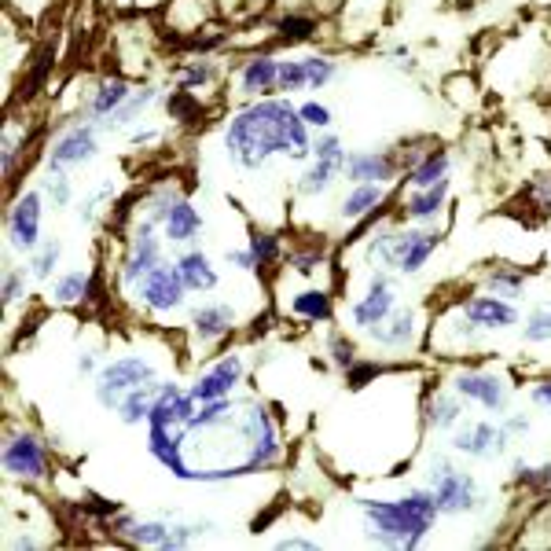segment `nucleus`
I'll list each match as a JSON object with an SVG mask.
<instances>
[{"instance_id": "nucleus-1", "label": "nucleus", "mask_w": 551, "mask_h": 551, "mask_svg": "<svg viewBox=\"0 0 551 551\" xmlns=\"http://www.w3.org/2000/svg\"><path fill=\"white\" fill-rule=\"evenodd\" d=\"M298 114L291 100H258L239 111L225 133V151L239 169H261L272 155H291V118Z\"/></svg>"}, {"instance_id": "nucleus-2", "label": "nucleus", "mask_w": 551, "mask_h": 551, "mask_svg": "<svg viewBox=\"0 0 551 551\" xmlns=\"http://www.w3.org/2000/svg\"><path fill=\"white\" fill-rule=\"evenodd\" d=\"M357 504L364 511V522L372 529L375 544L401 551H416L441 515L430 485L427 489H412L397 500H357Z\"/></svg>"}, {"instance_id": "nucleus-3", "label": "nucleus", "mask_w": 551, "mask_h": 551, "mask_svg": "<svg viewBox=\"0 0 551 551\" xmlns=\"http://www.w3.org/2000/svg\"><path fill=\"white\" fill-rule=\"evenodd\" d=\"M438 232H423V228H405V232H394V228H379L372 239H368V258L383 269H394L401 276H416L427 258L438 250Z\"/></svg>"}, {"instance_id": "nucleus-4", "label": "nucleus", "mask_w": 551, "mask_h": 551, "mask_svg": "<svg viewBox=\"0 0 551 551\" xmlns=\"http://www.w3.org/2000/svg\"><path fill=\"white\" fill-rule=\"evenodd\" d=\"M430 489H434L441 515H463V511H482L485 507V493L478 489V482L445 456L430 460Z\"/></svg>"}, {"instance_id": "nucleus-5", "label": "nucleus", "mask_w": 551, "mask_h": 551, "mask_svg": "<svg viewBox=\"0 0 551 551\" xmlns=\"http://www.w3.org/2000/svg\"><path fill=\"white\" fill-rule=\"evenodd\" d=\"M346 144L338 140L335 133H324L313 140V162L305 166V173L298 177V195L305 199H316V195H324L331 184H335L342 173H346Z\"/></svg>"}, {"instance_id": "nucleus-6", "label": "nucleus", "mask_w": 551, "mask_h": 551, "mask_svg": "<svg viewBox=\"0 0 551 551\" xmlns=\"http://www.w3.org/2000/svg\"><path fill=\"white\" fill-rule=\"evenodd\" d=\"M151 379H155L151 360H144V357H118V360H111L107 368H100V375H96V401H100L103 408L118 412V405H122L125 397L133 394L136 386L151 383Z\"/></svg>"}, {"instance_id": "nucleus-7", "label": "nucleus", "mask_w": 551, "mask_h": 551, "mask_svg": "<svg viewBox=\"0 0 551 551\" xmlns=\"http://www.w3.org/2000/svg\"><path fill=\"white\" fill-rule=\"evenodd\" d=\"M206 522H136L133 533H129V544H140V548H162V551H177L188 548L206 533Z\"/></svg>"}, {"instance_id": "nucleus-8", "label": "nucleus", "mask_w": 551, "mask_h": 551, "mask_svg": "<svg viewBox=\"0 0 551 551\" xmlns=\"http://www.w3.org/2000/svg\"><path fill=\"white\" fill-rule=\"evenodd\" d=\"M184 294H188V287L180 280L177 265H155L140 280V298H144V305L151 313H173V309H180Z\"/></svg>"}, {"instance_id": "nucleus-9", "label": "nucleus", "mask_w": 551, "mask_h": 551, "mask_svg": "<svg viewBox=\"0 0 551 551\" xmlns=\"http://www.w3.org/2000/svg\"><path fill=\"white\" fill-rule=\"evenodd\" d=\"M507 434L504 427H496V423H456V434H452V452H463V456H471V460H496V456H504Z\"/></svg>"}, {"instance_id": "nucleus-10", "label": "nucleus", "mask_w": 551, "mask_h": 551, "mask_svg": "<svg viewBox=\"0 0 551 551\" xmlns=\"http://www.w3.org/2000/svg\"><path fill=\"white\" fill-rule=\"evenodd\" d=\"M452 390H456L463 401H474V405H482L485 412H493V416H504L507 401H511L507 383L493 372H460L456 383H452Z\"/></svg>"}, {"instance_id": "nucleus-11", "label": "nucleus", "mask_w": 551, "mask_h": 551, "mask_svg": "<svg viewBox=\"0 0 551 551\" xmlns=\"http://www.w3.org/2000/svg\"><path fill=\"white\" fill-rule=\"evenodd\" d=\"M4 471L12 474V478H26V482L45 478L48 452L41 445V438H34V434H12V438L4 441Z\"/></svg>"}, {"instance_id": "nucleus-12", "label": "nucleus", "mask_w": 551, "mask_h": 551, "mask_svg": "<svg viewBox=\"0 0 551 551\" xmlns=\"http://www.w3.org/2000/svg\"><path fill=\"white\" fill-rule=\"evenodd\" d=\"M394 309H397L394 283H390V276H386V272H375L372 283H368V294H364L360 302H353L349 316H353V327H360V331H372V327L383 324V320L394 313Z\"/></svg>"}, {"instance_id": "nucleus-13", "label": "nucleus", "mask_w": 551, "mask_h": 551, "mask_svg": "<svg viewBox=\"0 0 551 551\" xmlns=\"http://www.w3.org/2000/svg\"><path fill=\"white\" fill-rule=\"evenodd\" d=\"M155 265H162V243H158V236H155V225L144 221V225H136L129 258L122 261V283L125 287H136Z\"/></svg>"}, {"instance_id": "nucleus-14", "label": "nucleus", "mask_w": 551, "mask_h": 551, "mask_svg": "<svg viewBox=\"0 0 551 551\" xmlns=\"http://www.w3.org/2000/svg\"><path fill=\"white\" fill-rule=\"evenodd\" d=\"M8 243L15 250H34L41 243V192H26L15 199L8 214Z\"/></svg>"}, {"instance_id": "nucleus-15", "label": "nucleus", "mask_w": 551, "mask_h": 551, "mask_svg": "<svg viewBox=\"0 0 551 551\" xmlns=\"http://www.w3.org/2000/svg\"><path fill=\"white\" fill-rule=\"evenodd\" d=\"M243 379V357L239 353H225L217 360L214 368H206L192 386V397L203 405V401H217V397H228L236 390V383Z\"/></svg>"}, {"instance_id": "nucleus-16", "label": "nucleus", "mask_w": 551, "mask_h": 551, "mask_svg": "<svg viewBox=\"0 0 551 551\" xmlns=\"http://www.w3.org/2000/svg\"><path fill=\"white\" fill-rule=\"evenodd\" d=\"M463 316L478 331H507V327L518 324V309L507 298H496V294H478L471 302H463Z\"/></svg>"}, {"instance_id": "nucleus-17", "label": "nucleus", "mask_w": 551, "mask_h": 551, "mask_svg": "<svg viewBox=\"0 0 551 551\" xmlns=\"http://www.w3.org/2000/svg\"><path fill=\"white\" fill-rule=\"evenodd\" d=\"M96 151H100V147H96V129H92V125H74V129H67V133L52 144L48 166H59V169L81 166V162H89Z\"/></svg>"}, {"instance_id": "nucleus-18", "label": "nucleus", "mask_w": 551, "mask_h": 551, "mask_svg": "<svg viewBox=\"0 0 551 551\" xmlns=\"http://www.w3.org/2000/svg\"><path fill=\"white\" fill-rule=\"evenodd\" d=\"M346 177L353 184H390L397 177V158L390 151H353L346 158Z\"/></svg>"}, {"instance_id": "nucleus-19", "label": "nucleus", "mask_w": 551, "mask_h": 551, "mask_svg": "<svg viewBox=\"0 0 551 551\" xmlns=\"http://www.w3.org/2000/svg\"><path fill=\"white\" fill-rule=\"evenodd\" d=\"M416 331H419L416 309H394V313L386 316L383 324H375L368 335H372L383 349H405L416 342Z\"/></svg>"}, {"instance_id": "nucleus-20", "label": "nucleus", "mask_w": 551, "mask_h": 551, "mask_svg": "<svg viewBox=\"0 0 551 551\" xmlns=\"http://www.w3.org/2000/svg\"><path fill=\"white\" fill-rule=\"evenodd\" d=\"M232 327H236V309L225 302L199 305L192 313V331L199 342H217V338H225Z\"/></svg>"}, {"instance_id": "nucleus-21", "label": "nucleus", "mask_w": 551, "mask_h": 551, "mask_svg": "<svg viewBox=\"0 0 551 551\" xmlns=\"http://www.w3.org/2000/svg\"><path fill=\"white\" fill-rule=\"evenodd\" d=\"M383 203H386L383 184H353V192L338 206V217L342 221H360V217H372Z\"/></svg>"}, {"instance_id": "nucleus-22", "label": "nucleus", "mask_w": 551, "mask_h": 551, "mask_svg": "<svg viewBox=\"0 0 551 551\" xmlns=\"http://www.w3.org/2000/svg\"><path fill=\"white\" fill-rule=\"evenodd\" d=\"M177 269H180V280H184V287L195 294H206V291H214L217 283V269L210 265V258H206L203 250H188L184 258L177 261Z\"/></svg>"}, {"instance_id": "nucleus-23", "label": "nucleus", "mask_w": 551, "mask_h": 551, "mask_svg": "<svg viewBox=\"0 0 551 551\" xmlns=\"http://www.w3.org/2000/svg\"><path fill=\"white\" fill-rule=\"evenodd\" d=\"M239 85H243V92H247V96H261V92L280 89V63H276L272 56L250 59L247 67H243V78H239Z\"/></svg>"}, {"instance_id": "nucleus-24", "label": "nucleus", "mask_w": 551, "mask_h": 551, "mask_svg": "<svg viewBox=\"0 0 551 551\" xmlns=\"http://www.w3.org/2000/svg\"><path fill=\"white\" fill-rule=\"evenodd\" d=\"M162 228H166L169 243H188V239L199 236L203 217H199V210H195L188 199H177V203H173V210H169V217L162 221Z\"/></svg>"}, {"instance_id": "nucleus-25", "label": "nucleus", "mask_w": 551, "mask_h": 551, "mask_svg": "<svg viewBox=\"0 0 551 551\" xmlns=\"http://www.w3.org/2000/svg\"><path fill=\"white\" fill-rule=\"evenodd\" d=\"M449 199V177L438 180L434 188H416V192L405 199V214L412 221H434V214H441V206Z\"/></svg>"}, {"instance_id": "nucleus-26", "label": "nucleus", "mask_w": 551, "mask_h": 551, "mask_svg": "<svg viewBox=\"0 0 551 551\" xmlns=\"http://www.w3.org/2000/svg\"><path fill=\"white\" fill-rule=\"evenodd\" d=\"M158 390H162V383H158V379H151V383L136 386L133 394L125 397L122 405H118V419H122L125 427H140V423H147L151 408H155Z\"/></svg>"}, {"instance_id": "nucleus-27", "label": "nucleus", "mask_w": 551, "mask_h": 551, "mask_svg": "<svg viewBox=\"0 0 551 551\" xmlns=\"http://www.w3.org/2000/svg\"><path fill=\"white\" fill-rule=\"evenodd\" d=\"M294 316H302L309 324H327L331 316H335V302H331V294L320 291V287H309V291H298L291 302Z\"/></svg>"}, {"instance_id": "nucleus-28", "label": "nucleus", "mask_w": 551, "mask_h": 551, "mask_svg": "<svg viewBox=\"0 0 551 551\" xmlns=\"http://www.w3.org/2000/svg\"><path fill=\"white\" fill-rule=\"evenodd\" d=\"M445 177H449V155H445L441 147L427 151L416 166L408 169V184H412V188H434V184Z\"/></svg>"}, {"instance_id": "nucleus-29", "label": "nucleus", "mask_w": 551, "mask_h": 551, "mask_svg": "<svg viewBox=\"0 0 551 551\" xmlns=\"http://www.w3.org/2000/svg\"><path fill=\"white\" fill-rule=\"evenodd\" d=\"M485 283H489V294H496V298H507V302H515V298H522V287H526V269L496 265V269L485 276Z\"/></svg>"}, {"instance_id": "nucleus-30", "label": "nucleus", "mask_w": 551, "mask_h": 551, "mask_svg": "<svg viewBox=\"0 0 551 551\" xmlns=\"http://www.w3.org/2000/svg\"><path fill=\"white\" fill-rule=\"evenodd\" d=\"M133 96V89L125 85L122 78H107L96 89V96H92V114H100V118H107V114H114L118 107H122L125 100Z\"/></svg>"}, {"instance_id": "nucleus-31", "label": "nucleus", "mask_w": 551, "mask_h": 551, "mask_svg": "<svg viewBox=\"0 0 551 551\" xmlns=\"http://www.w3.org/2000/svg\"><path fill=\"white\" fill-rule=\"evenodd\" d=\"M463 419V405H460V394L456 397H449V394H438L434 401L427 405V423L434 430H449V427H456Z\"/></svg>"}, {"instance_id": "nucleus-32", "label": "nucleus", "mask_w": 551, "mask_h": 551, "mask_svg": "<svg viewBox=\"0 0 551 551\" xmlns=\"http://www.w3.org/2000/svg\"><path fill=\"white\" fill-rule=\"evenodd\" d=\"M276 30H280V41L302 45V41H313L316 37V19L313 15H283L280 23H276Z\"/></svg>"}, {"instance_id": "nucleus-33", "label": "nucleus", "mask_w": 551, "mask_h": 551, "mask_svg": "<svg viewBox=\"0 0 551 551\" xmlns=\"http://www.w3.org/2000/svg\"><path fill=\"white\" fill-rule=\"evenodd\" d=\"M89 272H67L63 280L52 287V298H56L59 305H74V302H85V294H89Z\"/></svg>"}, {"instance_id": "nucleus-34", "label": "nucleus", "mask_w": 551, "mask_h": 551, "mask_svg": "<svg viewBox=\"0 0 551 551\" xmlns=\"http://www.w3.org/2000/svg\"><path fill=\"white\" fill-rule=\"evenodd\" d=\"M158 92L155 89H144V92H133V96H129V100L122 103V107H118V111L111 114V118H107V129H122V125H129L136 118V114L144 111L147 103L155 100Z\"/></svg>"}, {"instance_id": "nucleus-35", "label": "nucleus", "mask_w": 551, "mask_h": 551, "mask_svg": "<svg viewBox=\"0 0 551 551\" xmlns=\"http://www.w3.org/2000/svg\"><path fill=\"white\" fill-rule=\"evenodd\" d=\"M522 338L529 346H540V342H551V305H537L529 313L526 327H522Z\"/></svg>"}, {"instance_id": "nucleus-36", "label": "nucleus", "mask_w": 551, "mask_h": 551, "mask_svg": "<svg viewBox=\"0 0 551 551\" xmlns=\"http://www.w3.org/2000/svg\"><path fill=\"white\" fill-rule=\"evenodd\" d=\"M302 67H305V81H309V89H324L327 81L338 74L335 59H327V56H305Z\"/></svg>"}, {"instance_id": "nucleus-37", "label": "nucleus", "mask_w": 551, "mask_h": 551, "mask_svg": "<svg viewBox=\"0 0 551 551\" xmlns=\"http://www.w3.org/2000/svg\"><path fill=\"white\" fill-rule=\"evenodd\" d=\"M59 254H63L59 239H48V243H41V250H37L34 261H30V276H34V280H48V276H52V269L59 265Z\"/></svg>"}, {"instance_id": "nucleus-38", "label": "nucleus", "mask_w": 551, "mask_h": 551, "mask_svg": "<svg viewBox=\"0 0 551 551\" xmlns=\"http://www.w3.org/2000/svg\"><path fill=\"white\" fill-rule=\"evenodd\" d=\"M250 254L258 261V269H269L272 261L280 258V239L272 236V232H254L250 236Z\"/></svg>"}, {"instance_id": "nucleus-39", "label": "nucleus", "mask_w": 551, "mask_h": 551, "mask_svg": "<svg viewBox=\"0 0 551 551\" xmlns=\"http://www.w3.org/2000/svg\"><path fill=\"white\" fill-rule=\"evenodd\" d=\"M45 195L52 199V206H67L70 195H74V188H70V177L59 166H48V173H45Z\"/></svg>"}, {"instance_id": "nucleus-40", "label": "nucleus", "mask_w": 551, "mask_h": 551, "mask_svg": "<svg viewBox=\"0 0 551 551\" xmlns=\"http://www.w3.org/2000/svg\"><path fill=\"white\" fill-rule=\"evenodd\" d=\"M327 353H331V364H335V368H342V372H346L349 364L357 360V346H353V338H346L342 331H335V335H331V342H327Z\"/></svg>"}, {"instance_id": "nucleus-41", "label": "nucleus", "mask_w": 551, "mask_h": 551, "mask_svg": "<svg viewBox=\"0 0 551 551\" xmlns=\"http://www.w3.org/2000/svg\"><path fill=\"white\" fill-rule=\"evenodd\" d=\"M210 78H214V63L199 59V63H192V67H184V74H180V89L195 92V89H203V85H210Z\"/></svg>"}, {"instance_id": "nucleus-42", "label": "nucleus", "mask_w": 551, "mask_h": 551, "mask_svg": "<svg viewBox=\"0 0 551 551\" xmlns=\"http://www.w3.org/2000/svg\"><path fill=\"white\" fill-rule=\"evenodd\" d=\"M280 89L287 92V96H291V92H298V89H309L302 59H287V63H280Z\"/></svg>"}, {"instance_id": "nucleus-43", "label": "nucleus", "mask_w": 551, "mask_h": 551, "mask_svg": "<svg viewBox=\"0 0 551 551\" xmlns=\"http://www.w3.org/2000/svg\"><path fill=\"white\" fill-rule=\"evenodd\" d=\"M375 375H383V364H375V360H353L346 368V383L353 390H360L364 383H372Z\"/></svg>"}, {"instance_id": "nucleus-44", "label": "nucleus", "mask_w": 551, "mask_h": 551, "mask_svg": "<svg viewBox=\"0 0 551 551\" xmlns=\"http://www.w3.org/2000/svg\"><path fill=\"white\" fill-rule=\"evenodd\" d=\"M169 114H177L180 122H195V118L203 114V107H199V103H192V92L180 89L177 96L169 100Z\"/></svg>"}, {"instance_id": "nucleus-45", "label": "nucleus", "mask_w": 551, "mask_h": 551, "mask_svg": "<svg viewBox=\"0 0 551 551\" xmlns=\"http://www.w3.org/2000/svg\"><path fill=\"white\" fill-rule=\"evenodd\" d=\"M23 291H26V272L12 269V265L4 261V305H15Z\"/></svg>"}, {"instance_id": "nucleus-46", "label": "nucleus", "mask_w": 551, "mask_h": 551, "mask_svg": "<svg viewBox=\"0 0 551 551\" xmlns=\"http://www.w3.org/2000/svg\"><path fill=\"white\" fill-rule=\"evenodd\" d=\"M324 265V250H298V254H291V269L298 272V276H313L316 269Z\"/></svg>"}, {"instance_id": "nucleus-47", "label": "nucleus", "mask_w": 551, "mask_h": 551, "mask_svg": "<svg viewBox=\"0 0 551 551\" xmlns=\"http://www.w3.org/2000/svg\"><path fill=\"white\" fill-rule=\"evenodd\" d=\"M298 114H302L305 118V125H309V129H327V125H331V111H327L324 103H302V107H298Z\"/></svg>"}, {"instance_id": "nucleus-48", "label": "nucleus", "mask_w": 551, "mask_h": 551, "mask_svg": "<svg viewBox=\"0 0 551 551\" xmlns=\"http://www.w3.org/2000/svg\"><path fill=\"white\" fill-rule=\"evenodd\" d=\"M529 401H533L537 408H544V412L551 416V379H540V383L529 390Z\"/></svg>"}, {"instance_id": "nucleus-49", "label": "nucleus", "mask_w": 551, "mask_h": 551, "mask_svg": "<svg viewBox=\"0 0 551 551\" xmlns=\"http://www.w3.org/2000/svg\"><path fill=\"white\" fill-rule=\"evenodd\" d=\"M225 258H228V265H236V269H243V272H254V269H258V261H254L250 247L247 250H228Z\"/></svg>"}, {"instance_id": "nucleus-50", "label": "nucleus", "mask_w": 551, "mask_h": 551, "mask_svg": "<svg viewBox=\"0 0 551 551\" xmlns=\"http://www.w3.org/2000/svg\"><path fill=\"white\" fill-rule=\"evenodd\" d=\"M533 192H537L540 206H551V173H540V177L533 180Z\"/></svg>"}, {"instance_id": "nucleus-51", "label": "nucleus", "mask_w": 551, "mask_h": 551, "mask_svg": "<svg viewBox=\"0 0 551 551\" xmlns=\"http://www.w3.org/2000/svg\"><path fill=\"white\" fill-rule=\"evenodd\" d=\"M276 548H280V551H287V548L313 551V548H316V540H309V537H283V540H276Z\"/></svg>"}, {"instance_id": "nucleus-52", "label": "nucleus", "mask_w": 551, "mask_h": 551, "mask_svg": "<svg viewBox=\"0 0 551 551\" xmlns=\"http://www.w3.org/2000/svg\"><path fill=\"white\" fill-rule=\"evenodd\" d=\"M390 59H394V67L416 70V63H412V52H408V48H394V52H390Z\"/></svg>"}, {"instance_id": "nucleus-53", "label": "nucleus", "mask_w": 551, "mask_h": 551, "mask_svg": "<svg viewBox=\"0 0 551 551\" xmlns=\"http://www.w3.org/2000/svg\"><path fill=\"white\" fill-rule=\"evenodd\" d=\"M504 430H507V434H526V430H529V419L526 416H511L504 423Z\"/></svg>"}, {"instance_id": "nucleus-54", "label": "nucleus", "mask_w": 551, "mask_h": 551, "mask_svg": "<svg viewBox=\"0 0 551 551\" xmlns=\"http://www.w3.org/2000/svg\"><path fill=\"white\" fill-rule=\"evenodd\" d=\"M78 372H81V375L96 372V357H92V353H85V357H78Z\"/></svg>"}]
</instances>
